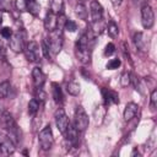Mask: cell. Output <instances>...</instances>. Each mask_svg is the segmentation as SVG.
<instances>
[{
  "instance_id": "1",
  "label": "cell",
  "mask_w": 157,
  "mask_h": 157,
  "mask_svg": "<svg viewBox=\"0 0 157 157\" xmlns=\"http://www.w3.org/2000/svg\"><path fill=\"white\" fill-rule=\"evenodd\" d=\"M94 38L96 37L88 29L87 33H83L76 42L75 54L81 64H88L91 61V43L94 40Z\"/></svg>"
},
{
  "instance_id": "2",
  "label": "cell",
  "mask_w": 157,
  "mask_h": 157,
  "mask_svg": "<svg viewBox=\"0 0 157 157\" xmlns=\"http://www.w3.org/2000/svg\"><path fill=\"white\" fill-rule=\"evenodd\" d=\"M0 123L2 125V128L9 132V136L12 139L13 142H16V137H18V129H17V124L13 119V117L9 113V112H4L0 117Z\"/></svg>"
},
{
  "instance_id": "3",
  "label": "cell",
  "mask_w": 157,
  "mask_h": 157,
  "mask_svg": "<svg viewBox=\"0 0 157 157\" xmlns=\"http://www.w3.org/2000/svg\"><path fill=\"white\" fill-rule=\"evenodd\" d=\"M9 45L12 52L15 53H21L25 49V39H26V33L23 29H18L17 32L12 33V36L9 38Z\"/></svg>"
},
{
  "instance_id": "4",
  "label": "cell",
  "mask_w": 157,
  "mask_h": 157,
  "mask_svg": "<svg viewBox=\"0 0 157 157\" xmlns=\"http://www.w3.org/2000/svg\"><path fill=\"white\" fill-rule=\"evenodd\" d=\"M38 141H39V146L43 151H48L52 148V146L54 144V137H53V131H52L50 125H47L45 128H43L40 130Z\"/></svg>"
},
{
  "instance_id": "5",
  "label": "cell",
  "mask_w": 157,
  "mask_h": 157,
  "mask_svg": "<svg viewBox=\"0 0 157 157\" xmlns=\"http://www.w3.org/2000/svg\"><path fill=\"white\" fill-rule=\"evenodd\" d=\"M63 31L60 29H54L52 32H49V39L48 40V44H49V50L53 53V54H58L61 48H63Z\"/></svg>"
},
{
  "instance_id": "6",
  "label": "cell",
  "mask_w": 157,
  "mask_h": 157,
  "mask_svg": "<svg viewBox=\"0 0 157 157\" xmlns=\"http://www.w3.org/2000/svg\"><path fill=\"white\" fill-rule=\"evenodd\" d=\"M88 123H90L88 121V115L86 114L85 109L81 105H78L75 110V120H74L75 128L78 130V132L85 131L88 126Z\"/></svg>"
},
{
  "instance_id": "7",
  "label": "cell",
  "mask_w": 157,
  "mask_h": 157,
  "mask_svg": "<svg viewBox=\"0 0 157 157\" xmlns=\"http://www.w3.org/2000/svg\"><path fill=\"white\" fill-rule=\"evenodd\" d=\"M141 22H142L144 28H146V29H150L153 26V23H155V13H153V10L147 4L142 5V7H141Z\"/></svg>"
},
{
  "instance_id": "8",
  "label": "cell",
  "mask_w": 157,
  "mask_h": 157,
  "mask_svg": "<svg viewBox=\"0 0 157 157\" xmlns=\"http://www.w3.org/2000/svg\"><path fill=\"white\" fill-rule=\"evenodd\" d=\"M15 152V142L12 141V139L4 134L0 132V153L4 156H10Z\"/></svg>"
},
{
  "instance_id": "9",
  "label": "cell",
  "mask_w": 157,
  "mask_h": 157,
  "mask_svg": "<svg viewBox=\"0 0 157 157\" xmlns=\"http://www.w3.org/2000/svg\"><path fill=\"white\" fill-rule=\"evenodd\" d=\"M23 52H25L26 58H27L28 61H31V63L38 61V59H39V45H38L37 42H34V40L28 42L25 45Z\"/></svg>"
},
{
  "instance_id": "10",
  "label": "cell",
  "mask_w": 157,
  "mask_h": 157,
  "mask_svg": "<svg viewBox=\"0 0 157 157\" xmlns=\"http://www.w3.org/2000/svg\"><path fill=\"white\" fill-rule=\"evenodd\" d=\"M69 123H70L69 121V118L66 117L64 109H61V108L58 109L56 113H55V124H56V128H58V130H59L60 134H64L65 132Z\"/></svg>"
},
{
  "instance_id": "11",
  "label": "cell",
  "mask_w": 157,
  "mask_h": 157,
  "mask_svg": "<svg viewBox=\"0 0 157 157\" xmlns=\"http://www.w3.org/2000/svg\"><path fill=\"white\" fill-rule=\"evenodd\" d=\"M90 10H91L92 22H94V21H99V20H103V7H102V5H101L98 1H96V0L91 1Z\"/></svg>"
},
{
  "instance_id": "12",
  "label": "cell",
  "mask_w": 157,
  "mask_h": 157,
  "mask_svg": "<svg viewBox=\"0 0 157 157\" xmlns=\"http://www.w3.org/2000/svg\"><path fill=\"white\" fill-rule=\"evenodd\" d=\"M56 20H58V15L55 12H53L52 10L48 11V13L45 15V18H44V27L48 32L56 29Z\"/></svg>"
},
{
  "instance_id": "13",
  "label": "cell",
  "mask_w": 157,
  "mask_h": 157,
  "mask_svg": "<svg viewBox=\"0 0 157 157\" xmlns=\"http://www.w3.org/2000/svg\"><path fill=\"white\" fill-rule=\"evenodd\" d=\"M63 135L65 136V140L69 141V144H75L78 139V130L75 128L74 124L69 123V125H67V128Z\"/></svg>"
},
{
  "instance_id": "14",
  "label": "cell",
  "mask_w": 157,
  "mask_h": 157,
  "mask_svg": "<svg viewBox=\"0 0 157 157\" xmlns=\"http://www.w3.org/2000/svg\"><path fill=\"white\" fill-rule=\"evenodd\" d=\"M32 78H33V85L34 87H43L44 82H45V75L43 74V71L39 67H34L32 70Z\"/></svg>"
},
{
  "instance_id": "15",
  "label": "cell",
  "mask_w": 157,
  "mask_h": 157,
  "mask_svg": "<svg viewBox=\"0 0 157 157\" xmlns=\"http://www.w3.org/2000/svg\"><path fill=\"white\" fill-rule=\"evenodd\" d=\"M102 94L104 98V103L105 104H110V103H119V96L115 91L108 90V88H102Z\"/></svg>"
},
{
  "instance_id": "16",
  "label": "cell",
  "mask_w": 157,
  "mask_h": 157,
  "mask_svg": "<svg viewBox=\"0 0 157 157\" xmlns=\"http://www.w3.org/2000/svg\"><path fill=\"white\" fill-rule=\"evenodd\" d=\"M137 109H139V107L136 103H132V102L128 103L125 105V109H124V119L126 121H129L132 118H135V115L137 114Z\"/></svg>"
},
{
  "instance_id": "17",
  "label": "cell",
  "mask_w": 157,
  "mask_h": 157,
  "mask_svg": "<svg viewBox=\"0 0 157 157\" xmlns=\"http://www.w3.org/2000/svg\"><path fill=\"white\" fill-rule=\"evenodd\" d=\"M134 44L139 50H141V52L146 50V40L144 38V33L142 32H136L134 34Z\"/></svg>"
},
{
  "instance_id": "18",
  "label": "cell",
  "mask_w": 157,
  "mask_h": 157,
  "mask_svg": "<svg viewBox=\"0 0 157 157\" xmlns=\"http://www.w3.org/2000/svg\"><path fill=\"white\" fill-rule=\"evenodd\" d=\"M27 2V11H29L33 16H38L40 12V6L37 0H26Z\"/></svg>"
},
{
  "instance_id": "19",
  "label": "cell",
  "mask_w": 157,
  "mask_h": 157,
  "mask_svg": "<svg viewBox=\"0 0 157 157\" xmlns=\"http://www.w3.org/2000/svg\"><path fill=\"white\" fill-rule=\"evenodd\" d=\"M75 13H76V16H77L80 20H83V21L87 20L88 11H87V9H86V6H85L83 4H77V5L75 6Z\"/></svg>"
},
{
  "instance_id": "20",
  "label": "cell",
  "mask_w": 157,
  "mask_h": 157,
  "mask_svg": "<svg viewBox=\"0 0 157 157\" xmlns=\"http://www.w3.org/2000/svg\"><path fill=\"white\" fill-rule=\"evenodd\" d=\"M52 87H53L52 91H53V98H54V102H55L56 104H61V103H63V92H61L60 86L56 85V83H53Z\"/></svg>"
},
{
  "instance_id": "21",
  "label": "cell",
  "mask_w": 157,
  "mask_h": 157,
  "mask_svg": "<svg viewBox=\"0 0 157 157\" xmlns=\"http://www.w3.org/2000/svg\"><path fill=\"white\" fill-rule=\"evenodd\" d=\"M66 92L71 96H77L80 93V85L76 81H70L66 83Z\"/></svg>"
},
{
  "instance_id": "22",
  "label": "cell",
  "mask_w": 157,
  "mask_h": 157,
  "mask_svg": "<svg viewBox=\"0 0 157 157\" xmlns=\"http://www.w3.org/2000/svg\"><path fill=\"white\" fill-rule=\"evenodd\" d=\"M107 31H108V34L112 37V38H115L118 37L119 34V28H118V25L114 22V21H109L108 25H107Z\"/></svg>"
},
{
  "instance_id": "23",
  "label": "cell",
  "mask_w": 157,
  "mask_h": 157,
  "mask_svg": "<svg viewBox=\"0 0 157 157\" xmlns=\"http://www.w3.org/2000/svg\"><path fill=\"white\" fill-rule=\"evenodd\" d=\"M10 82L9 81H4L0 83V99L1 98H6L9 96V92H10Z\"/></svg>"
},
{
  "instance_id": "24",
  "label": "cell",
  "mask_w": 157,
  "mask_h": 157,
  "mask_svg": "<svg viewBox=\"0 0 157 157\" xmlns=\"http://www.w3.org/2000/svg\"><path fill=\"white\" fill-rule=\"evenodd\" d=\"M39 109V101H37L36 98H32L28 103V113L31 115H34Z\"/></svg>"
},
{
  "instance_id": "25",
  "label": "cell",
  "mask_w": 157,
  "mask_h": 157,
  "mask_svg": "<svg viewBox=\"0 0 157 157\" xmlns=\"http://www.w3.org/2000/svg\"><path fill=\"white\" fill-rule=\"evenodd\" d=\"M65 23H66V17H65V15H64V13H59V15H58V20H56V29L63 31Z\"/></svg>"
},
{
  "instance_id": "26",
  "label": "cell",
  "mask_w": 157,
  "mask_h": 157,
  "mask_svg": "<svg viewBox=\"0 0 157 157\" xmlns=\"http://www.w3.org/2000/svg\"><path fill=\"white\" fill-rule=\"evenodd\" d=\"M120 64H121L120 59H110V60L107 63L105 67L109 69V70H115V69H118V67L120 66Z\"/></svg>"
},
{
  "instance_id": "27",
  "label": "cell",
  "mask_w": 157,
  "mask_h": 157,
  "mask_svg": "<svg viewBox=\"0 0 157 157\" xmlns=\"http://www.w3.org/2000/svg\"><path fill=\"white\" fill-rule=\"evenodd\" d=\"M61 9H63V1L61 0H54L53 6H52V11L55 12L56 15H59V13H61Z\"/></svg>"
},
{
  "instance_id": "28",
  "label": "cell",
  "mask_w": 157,
  "mask_h": 157,
  "mask_svg": "<svg viewBox=\"0 0 157 157\" xmlns=\"http://www.w3.org/2000/svg\"><path fill=\"white\" fill-rule=\"evenodd\" d=\"M130 82H131V75L129 72H124L120 78V85L123 87H126L128 85H130Z\"/></svg>"
},
{
  "instance_id": "29",
  "label": "cell",
  "mask_w": 157,
  "mask_h": 157,
  "mask_svg": "<svg viewBox=\"0 0 157 157\" xmlns=\"http://www.w3.org/2000/svg\"><path fill=\"white\" fill-rule=\"evenodd\" d=\"M15 6H16V9L20 12L27 11V2H26V0H16L15 1Z\"/></svg>"
},
{
  "instance_id": "30",
  "label": "cell",
  "mask_w": 157,
  "mask_h": 157,
  "mask_svg": "<svg viewBox=\"0 0 157 157\" xmlns=\"http://www.w3.org/2000/svg\"><path fill=\"white\" fill-rule=\"evenodd\" d=\"M64 29H66L69 32H75L77 29V25L74 21H71V20H66V23L64 26Z\"/></svg>"
},
{
  "instance_id": "31",
  "label": "cell",
  "mask_w": 157,
  "mask_h": 157,
  "mask_svg": "<svg viewBox=\"0 0 157 157\" xmlns=\"http://www.w3.org/2000/svg\"><path fill=\"white\" fill-rule=\"evenodd\" d=\"M12 29L10 28V27H2L1 29H0V36L2 37V38H5V39H9L11 36H12Z\"/></svg>"
},
{
  "instance_id": "32",
  "label": "cell",
  "mask_w": 157,
  "mask_h": 157,
  "mask_svg": "<svg viewBox=\"0 0 157 157\" xmlns=\"http://www.w3.org/2000/svg\"><path fill=\"white\" fill-rule=\"evenodd\" d=\"M42 52H43V54H44V56L45 58H48V59H50V50H49V44H48V40L47 39H43L42 40Z\"/></svg>"
},
{
  "instance_id": "33",
  "label": "cell",
  "mask_w": 157,
  "mask_h": 157,
  "mask_svg": "<svg viewBox=\"0 0 157 157\" xmlns=\"http://www.w3.org/2000/svg\"><path fill=\"white\" fill-rule=\"evenodd\" d=\"M34 94H36V97H34V98H36L37 101H39V102H43V101L45 99V93L43 92L42 87H37V88H36V93H34Z\"/></svg>"
},
{
  "instance_id": "34",
  "label": "cell",
  "mask_w": 157,
  "mask_h": 157,
  "mask_svg": "<svg viewBox=\"0 0 157 157\" xmlns=\"http://www.w3.org/2000/svg\"><path fill=\"white\" fill-rule=\"evenodd\" d=\"M114 52H115V45L113 43H108L105 45V48H104V55L105 56H110Z\"/></svg>"
},
{
  "instance_id": "35",
  "label": "cell",
  "mask_w": 157,
  "mask_h": 157,
  "mask_svg": "<svg viewBox=\"0 0 157 157\" xmlns=\"http://www.w3.org/2000/svg\"><path fill=\"white\" fill-rule=\"evenodd\" d=\"M156 104H157V90H153L151 92V108L155 109Z\"/></svg>"
},
{
  "instance_id": "36",
  "label": "cell",
  "mask_w": 157,
  "mask_h": 157,
  "mask_svg": "<svg viewBox=\"0 0 157 157\" xmlns=\"http://www.w3.org/2000/svg\"><path fill=\"white\" fill-rule=\"evenodd\" d=\"M135 4H137V5H145V4H147V1L148 0H132Z\"/></svg>"
},
{
  "instance_id": "37",
  "label": "cell",
  "mask_w": 157,
  "mask_h": 157,
  "mask_svg": "<svg viewBox=\"0 0 157 157\" xmlns=\"http://www.w3.org/2000/svg\"><path fill=\"white\" fill-rule=\"evenodd\" d=\"M112 1V4L114 5V6H118V5H120V2H121V0H110Z\"/></svg>"
},
{
  "instance_id": "38",
  "label": "cell",
  "mask_w": 157,
  "mask_h": 157,
  "mask_svg": "<svg viewBox=\"0 0 157 157\" xmlns=\"http://www.w3.org/2000/svg\"><path fill=\"white\" fill-rule=\"evenodd\" d=\"M2 23V12L0 11V25Z\"/></svg>"
},
{
  "instance_id": "39",
  "label": "cell",
  "mask_w": 157,
  "mask_h": 157,
  "mask_svg": "<svg viewBox=\"0 0 157 157\" xmlns=\"http://www.w3.org/2000/svg\"><path fill=\"white\" fill-rule=\"evenodd\" d=\"M82 1H85V0H82Z\"/></svg>"
}]
</instances>
